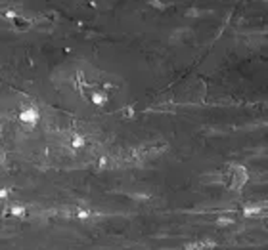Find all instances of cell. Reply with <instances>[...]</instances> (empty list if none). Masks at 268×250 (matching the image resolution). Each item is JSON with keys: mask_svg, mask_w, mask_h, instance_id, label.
<instances>
[{"mask_svg": "<svg viewBox=\"0 0 268 250\" xmlns=\"http://www.w3.org/2000/svg\"><path fill=\"white\" fill-rule=\"evenodd\" d=\"M19 118H21L23 122H27L29 126H33V124H37V120H38V113L35 109H27V111H23V113L19 115Z\"/></svg>", "mask_w": 268, "mask_h": 250, "instance_id": "cell-3", "label": "cell"}, {"mask_svg": "<svg viewBox=\"0 0 268 250\" xmlns=\"http://www.w3.org/2000/svg\"><path fill=\"white\" fill-rule=\"evenodd\" d=\"M6 195H8V189H0V199H4Z\"/></svg>", "mask_w": 268, "mask_h": 250, "instance_id": "cell-10", "label": "cell"}, {"mask_svg": "<svg viewBox=\"0 0 268 250\" xmlns=\"http://www.w3.org/2000/svg\"><path fill=\"white\" fill-rule=\"evenodd\" d=\"M73 145L81 147V145H83V137H81V136H73Z\"/></svg>", "mask_w": 268, "mask_h": 250, "instance_id": "cell-9", "label": "cell"}, {"mask_svg": "<svg viewBox=\"0 0 268 250\" xmlns=\"http://www.w3.org/2000/svg\"><path fill=\"white\" fill-rule=\"evenodd\" d=\"M92 101L96 105H102V103H106V96H98V94H96V96L92 97Z\"/></svg>", "mask_w": 268, "mask_h": 250, "instance_id": "cell-7", "label": "cell"}, {"mask_svg": "<svg viewBox=\"0 0 268 250\" xmlns=\"http://www.w3.org/2000/svg\"><path fill=\"white\" fill-rule=\"evenodd\" d=\"M260 210H262L260 204H247L243 210H241V214H243L245 218H251V216H259Z\"/></svg>", "mask_w": 268, "mask_h": 250, "instance_id": "cell-4", "label": "cell"}, {"mask_svg": "<svg viewBox=\"0 0 268 250\" xmlns=\"http://www.w3.org/2000/svg\"><path fill=\"white\" fill-rule=\"evenodd\" d=\"M228 176H226V187H230V189H241V187L247 183V180H249V174H247V170L243 168V166H240V164H230L228 166Z\"/></svg>", "mask_w": 268, "mask_h": 250, "instance_id": "cell-1", "label": "cell"}, {"mask_svg": "<svg viewBox=\"0 0 268 250\" xmlns=\"http://www.w3.org/2000/svg\"><path fill=\"white\" fill-rule=\"evenodd\" d=\"M230 223H232V218H218L217 220L218 227H224V225H230Z\"/></svg>", "mask_w": 268, "mask_h": 250, "instance_id": "cell-6", "label": "cell"}, {"mask_svg": "<svg viewBox=\"0 0 268 250\" xmlns=\"http://www.w3.org/2000/svg\"><path fill=\"white\" fill-rule=\"evenodd\" d=\"M217 242L211 241V239H203V241H195V242H188L184 246V250H209V248H215Z\"/></svg>", "mask_w": 268, "mask_h": 250, "instance_id": "cell-2", "label": "cell"}, {"mask_svg": "<svg viewBox=\"0 0 268 250\" xmlns=\"http://www.w3.org/2000/svg\"><path fill=\"white\" fill-rule=\"evenodd\" d=\"M8 214H12V216H15V218H23L25 214H27V208L21 204H12L8 208Z\"/></svg>", "mask_w": 268, "mask_h": 250, "instance_id": "cell-5", "label": "cell"}, {"mask_svg": "<svg viewBox=\"0 0 268 250\" xmlns=\"http://www.w3.org/2000/svg\"><path fill=\"white\" fill-rule=\"evenodd\" d=\"M77 218H81V220H86V218H90V210H79V214H77Z\"/></svg>", "mask_w": 268, "mask_h": 250, "instance_id": "cell-8", "label": "cell"}]
</instances>
